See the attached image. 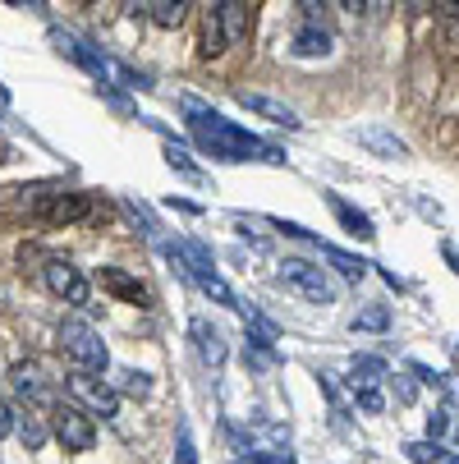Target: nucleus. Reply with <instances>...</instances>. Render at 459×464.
I'll return each instance as SVG.
<instances>
[{
    "label": "nucleus",
    "instance_id": "f257e3e1",
    "mask_svg": "<svg viewBox=\"0 0 459 464\" xmlns=\"http://www.w3.org/2000/svg\"><path fill=\"white\" fill-rule=\"evenodd\" d=\"M184 124L193 143H198L212 161H230V166H244V161H267V166H285V157L276 148H267L257 134H248V129L230 124L221 111H207L198 102H184Z\"/></svg>",
    "mask_w": 459,
    "mask_h": 464
},
{
    "label": "nucleus",
    "instance_id": "f03ea898",
    "mask_svg": "<svg viewBox=\"0 0 459 464\" xmlns=\"http://www.w3.org/2000/svg\"><path fill=\"white\" fill-rule=\"evenodd\" d=\"M161 253L175 262V272L184 276V281H193L212 304H221V308H239V299H234V290L221 281V272H216V257H212V248L207 244H198V239H179V244H161Z\"/></svg>",
    "mask_w": 459,
    "mask_h": 464
},
{
    "label": "nucleus",
    "instance_id": "7ed1b4c3",
    "mask_svg": "<svg viewBox=\"0 0 459 464\" xmlns=\"http://www.w3.org/2000/svg\"><path fill=\"white\" fill-rule=\"evenodd\" d=\"M248 28V10L244 0H207L203 10V42H198V55L203 60H216L225 55V46H234Z\"/></svg>",
    "mask_w": 459,
    "mask_h": 464
},
{
    "label": "nucleus",
    "instance_id": "20e7f679",
    "mask_svg": "<svg viewBox=\"0 0 459 464\" xmlns=\"http://www.w3.org/2000/svg\"><path fill=\"white\" fill-rule=\"evenodd\" d=\"M60 350L64 359H70L74 368H88V372H106L110 368V354H106V341H101V331L83 317H70V322H60Z\"/></svg>",
    "mask_w": 459,
    "mask_h": 464
},
{
    "label": "nucleus",
    "instance_id": "39448f33",
    "mask_svg": "<svg viewBox=\"0 0 459 464\" xmlns=\"http://www.w3.org/2000/svg\"><path fill=\"white\" fill-rule=\"evenodd\" d=\"M51 437L64 446V450H74V455H83V450H92L97 446V423H92V414L83 410V405H51Z\"/></svg>",
    "mask_w": 459,
    "mask_h": 464
},
{
    "label": "nucleus",
    "instance_id": "423d86ee",
    "mask_svg": "<svg viewBox=\"0 0 459 464\" xmlns=\"http://www.w3.org/2000/svg\"><path fill=\"white\" fill-rule=\"evenodd\" d=\"M281 285L299 290L308 304H331V299H336L331 276H326L317 262H303V257H285V262H281Z\"/></svg>",
    "mask_w": 459,
    "mask_h": 464
},
{
    "label": "nucleus",
    "instance_id": "0eeeda50",
    "mask_svg": "<svg viewBox=\"0 0 459 464\" xmlns=\"http://www.w3.org/2000/svg\"><path fill=\"white\" fill-rule=\"evenodd\" d=\"M70 391L83 401V410H88L92 419H115V410H120V391H115L110 382H101V372L74 368V372H70Z\"/></svg>",
    "mask_w": 459,
    "mask_h": 464
},
{
    "label": "nucleus",
    "instance_id": "6e6552de",
    "mask_svg": "<svg viewBox=\"0 0 459 464\" xmlns=\"http://www.w3.org/2000/svg\"><path fill=\"white\" fill-rule=\"evenodd\" d=\"M46 290L55 295V299H64L70 308H83L88 299H92V285H88V276L74 267V262H46Z\"/></svg>",
    "mask_w": 459,
    "mask_h": 464
},
{
    "label": "nucleus",
    "instance_id": "1a4fd4ad",
    "mask_svg": "<svg viewBox=\"0 0 459 464\" xmlns=\"http://www.w3.org/2000/svg\"><path fill=\"white\" fill-rule=\"evenodd\" d=\"M92 212V198L88 193H55V198H42L37 203V217L51 221V226H74Z\"/></svg>",
    "mask_w": 459,
    "mask_h": 464
},
{
    "label": "nucleus",
    "instance_id": "9d476101",
    "mask_svg": "<svg viewBox=\"0 0 459 464\" xmlns=\"http://www.w3.org/2000/svg\"><path fill=\"white\" fill-rule=\"evenodd\" d=\"M10 391L19 395V401H28V405H42L46 395H51L46 372H42L37 363H14V368H10Z\"/></svg>",
    "mask_w": 459,
    "mask_h": 464
},
{
    "label": "nucleus",
    "instance_id": "9b49d317",
    "mask_svg": "<svg viewBox=\"0 0 459 464\" xmlns=\"http://www.w3.org/2000/svg\"><path fill=\"white\" fill-rule=\"evenodd\" d=\"M290 51L299 60H326L331 55V33H326L321 24H303L294 37H290Z\"/></svg>",
    "mask_w": 459,
    "mask_h": 464
},
{
    "label": "nucleus",
    "instance_id": "f8f14e48",
    "mask_svg": "<svg viewBox=\"0 0 459 464\" xmlns=\"http://www.w3.org/2000/svg\"><path fill=\"white\" fill-rule=\"evenodd\" d=\"M188 336H193V345H198V359L207 363V368H221L225 363V341H221V331L212 326V322H193L188 326Z\"/></svg>",
    "mask_w": 459,
    "mask_h": 464
},
{
    "label": "nucleus",
    "instance_id": "ddd939ff",
    "mask_svg": "<svg viewBox=\"0 0 459 464\" xmlns=\"http://www.w3.org/2000/svg\"><path fill=\"white\" fill-rule=\"evenodd\" d=\"M97 281H101V290H110L115 299H124V304H148V285L143 281H134L129 272H120V267H101L97 272Z\"/></svg>",
    "mask_w": 459,
    "mask_h": 464
},
{
    "label": "nucleus",
    "instance_id": "4468645a",
    "mask_svg": "<svg viewBox=\"0 0 459 464\" xmlns=\"http://www.w3.org/2000/svg\"><path fill=\"white\" fill-rule=\"evenodd\" d=\"M349 139H354V143H363V148H372V152H381V157H409V143H405V139H396L390 129H377V124L354 129Z\"/></svg>",
    "mask_w": 459,
    "mask_h": 464
},
{
    "label": "nucleus",
    "instance_id": "2eb2a0df",
    "mask_svg": "<svg viewBox=\"0 0 459 464\" xmlns=\"http://www.w3.org/2000/svg\"><path fill=\"white\" fill-rule=\"evenodd\" d=\"M326 208L336 212V221H340L354 239H372V235H377V230H372V217H368V212H359V208H349L340 193H326Z\"/></svg>",
    "mask_w": 459,
    "mask_h": 464
},
{
    "label": "nucleus",
    "instance_id": "dca6fc26",
    "mask_svg": "<svg viewBox=\"0 0 459 464\" xmlns=\"http://www.w3.org/2000/svg\"><path fill=\"white\" fill-rule=\"evenodd\" d=\"M239 106H244V111H253V115H267V120H276V124H285V129H303V124H299V115H294L290 106L272 102V97H257V92H244V97H239Z\"/></svg>",
    "mask_w": 459,
    "mask_h": 464
},
{
    "label": "nucleus",
    "instance_id": "f3484780",
    "mask_svg": "<svg viewBox=\"0 0 459 464\" xmlns=\"http://www.w3.org/2000/svg\"><path fill=\"white\" fill-rule=\"evenodd\" d=\"M14 437H19L28 450H42V446L51 441V428H46V419H37L33 410H24V414H14Z\"/></svg>",
    "mask_w": 459,
    "mask_h": 464
},
{
    "label": "nucleus",
    "instance_id": "a211bd4d",
    "mask_svg": "<svg viewBox=\"0 0 459 464\" xmlns=\"http://www.w3.org/2000/svg\"><path fill=\"white\" fill-rule=\"evenodd\" d=\"M321 257H326V262H331V267H336V272H340L345 281H354V285H359V281H363V276L372 272V267H368V262H363V257H354V253H345V248H331V244H326V248H321Z\"/></svg>",
    "mask_w": 459,
    "mask_h": 464
},
{
    "label": "nucleus",
    "instance_id": "6ab92c4d",
    "mask_svg": "<svg viewBox=\"0 0 459 464\" xmlns=\"http://www.w3.org/2000/svg\"><path fill=\"white\" fill-rule=\"evenodd\" d=\"M276 341H267V336H253L248 331V341H244V363L248 368H276L281 363V350H272Z\"/></svg>",
    "mask_w": 459,
    "mask_h": 464
},
{
    "label": "nucleus",
    "instance_id": "aec40b11",
    "mask_svg": "<svg viewBox=\"0 0 459 464\" xmlns=\"http://www.w3.org/2000/svg\"><path fill=\"white\" fill-rule=\"evenodd\" d=\"M120 395H134V401H148L152 395V377L139 372V368H115V382H110Z\"/></svg>",
    "mask_w": 459,
    "mask_h": 464
},
{
    "label": "nucleus",
    "instance_id": "412c9836",
    "mask_svg": "<svg viewBox=\"0 0 459 464\" xmlns=\"http://www.w3.org/2000/svg\"><path fill=\"white\" fill-rule=\"evenodd\" d=\"M188 10H193V0H152V5H148L157 28H179L188 19Z\"/></svg>",
    "mask_w": 459,
    "mask_h": 464
},
{
    "label": "nucleus",
    "instance_id": "4be33fe9",
    "mask_svg": "<svg viewBox=\"0 0 459 464\" xmlns=\"http://www.w3.org/2000/svg\"><path fill=\"white\" fill-rule=\"evenodd\" d=\"M386 363L381 359H372V354H359L354 359V386H377V382H386Z\"/></svg>",
    "mask_w": 459,
    "mask_h": 464
},
{
    "label": "nucleus",
    "instance_id": "5701e85b",
    "mask_svg": "<svg viewBox=\"0 0 459 464\" xmlns=\"http://www.w3.org/2000/svg\"><path fill=\"white\" fill-rule=\"evenodd\" d=\"M405 455H409L414 464H445V459H450V455H445V446H441V441H432V437H427V441H409V446H405Z\"/></svg>",
    "mask_w": 459,
    "mask_h": 464
},
{
    "label": "nucleus",
    "instance_id": "b1692460",
    "mask_svg": "<svg viewBox=\"0 0 459 464\" xmlns=\"http://www.w3.org/2000/svg\"><path fill=\"white\" fill-rule=\"evenodd\" d=\"M349 326H354V331H386V326H390V308L372 304V308L354 313V317H349Z\"/></svg>",
    "mask_w": 459,
    "mask_h": 464
},
{
    "label": "nucleus",
    "instance_id": "393cba45",
    "mask_svg": "<svg viewBox=\"0 0 459 464\" xmlns=\"http://www.w3.org/2000/svg\"><path fill=\"white\" fill-rule=\"evenodd\" d=\"M244 313V322H248V331H253V336H267V341H281V326L272 322V317H262L257 308H239Z\"/></svg>",
    "mask_w": 459,
    "mask_h": 464
},
{
    "label": "nucleus",
    "instance_id": "a878e982",
    "mask_svg": "<svg viewBox=\"0 0 459 464\" xmlns=\"http://www.w3.org/2000/svg\"><path fill=\"white\" fill-rule=\"evenodd\" d=\"M166 161H170L175 170H184L188 179H203V175H198V166H193V157H188L184 148H175V143H166Z\"/></svg>",
    "mask_w": 459,
    "mask_h": 464
},
{
    "label": "nucleus",
    "instance_id": "bb28decb",
    "mask_svg": "<svg viewBox=\"0 0 459 464\" xmlns=\"http://www.w3.org/2000/svg\"><path fill=\"white\" fill-rule=\"evenodd\" d=\"M354 405L368 410V414H381L386 401H381V391H377V386H354Z\"/></svg>",
    "mask_w": 459,
    "mask_h": 464
},
{
    "label": "nucleus",
    "instance_id": "cd10ccee",
    "mask_svg": "<svg viewBox=\"0 0 459 464\" xmlns=\"http://www.w3.org/2000/svg\"><path fill=\"white\" fill-rule=\"evenodd\" d=\"M175 464H198V450H193V432H188V423H179V450H175Z\"/></svg>",
    "mask_w": 459,
    "mask_h": 464
},
{
    "label": "nucleus",
    "instance_id": "c85d7f7f",
    "mask_svg": "<svg viewBox=\"0 0 459 464\" xmlns=\"http://www.w3.org/2000/svg\"><path fill=\"white\" fill-rule=\"evenodd\" d=\"M294 5H299L303 24H321V14H326V0H294Z\"/></svg>",
    "mask_w": 459,
    "mask_h": 464
},
{
    "label": "nucleus",
    "instance_id": "c756f323",
    "mask_svg": "<svg viewBox=\"0 0 459 464\" xmlns=\"http://www.w3.org/2000/svg\"><path fill=\"white\" fill-rule=\"evenodd\" d=\"M445 428H450V419H445V410H436V414H432V419H427V437H432V441H436V437H441V432H445Z\"/></svg>",
    "mask_w": 459,
    "mask_h": 464
},
{
    "label": "nucleus",
    "instance_id": "7c9ffc66",
    "mask_svg": "<svg viewBox=\"0 0 459 464\" xmlns=\"http://www.w3.org/2000/svg\"><path fill=\"white\" fill-rule=\"evenodd\" d=\"M276 230H285L290 239H317L312 230H303V226H294V221H276Z\"/></svg>",
    "mask_w": 459,
    "mask_h": 464
},
{
    "label": "nucleus",
    "instance_id": "2f4dec72",
    "mask_svg": "<svg viewBox=\"0 0 459 464\" xmlns=\"http://www.w3.org/2000/svg\"><path fill=\"white\" fill-rule=\"evenodd\" d=\"M10 432H14V410L0 401V437H10Z\"/></svg>",
    "mask_w": 459,
    "mask_h": 464
},
{
    "label": "nucleus",
    "instance_id": "473e14b6",
    "mask_svg": "<svg viewBox=\"0 0 459 464\" xmlns=\"http://www.w3.org/2000/svg\"><path fill=\"white\" fill-rule=\"evenodd\" d=\"M436 5H441V14H445V19L459 28V0H436Z\"/></svg>",
    "mask_w": 459,
    "mask_h": 464
},
{
    "label": "nucleus",
    "instance_id": "72a5a7b5",
    "mask_svg": "<svg viewBox=\"0 0 459 464\" xmlns=\"http://www.w3.org/2000/svg\"><path fill=\"white\" fill-rule=\"evenodd\" d=\"M170 208H179V212H188V217L203 212V203H188V198H170Z\"/></svg>",
    "mask_w": 459,
    "mask_h": 464
},
{
    "label": "nucleus",
    "instance_id": "f704fd0d",
    "mask_svg": "<svg viewBox=\"0 0 459 464\" xmlns=\"http://www.w3.org/2000/svg\"><path fill=\"white\" fill-rule=\"evenodd\" d=\"M340 10L359 19V14H368V0H340Z\"/></svg>",
    "mask_w": 459,
    "mask_h": 464
},
{
    "label": "nucleus",
    "instance_id": "c9c22d12",
    "mask_svg": "<svg viewBox=\"0 0 459 464\" xmlns=\"http://www.w3.org/2000/svg\"><path fill=\"white\" fill-rule=\"evenodd\" d=\"M441 257L450 262V267H454V276H459V248H454V244H441Z\"/></svg>",
    "mask_w": 459,
    "mask_h": 464
},
{
    "label": "nucleus",
    "instance_id": "e433bc0d",
    "mask_svg": "<svg viewBox=\"0 0 459 464\" xmlns=\"http://www.w3.org/2000/svg\"><path fill=\"white\" fill-rule=\"evenodd\" d=\"M148 5H152V0H124V10H129V14H134V19H139V14H143Z\"/></svg>",
    "mask_w": 459,
    "mask_h": 464
},
{
    "label": "nucleus",
    "instance_id": "4c0bfd02",
    "mask_svg": "<svg viewBox=\"0 0 459 464\" xmlns=\"http://www.w3.org/2000/svg\"><path fill=\"white\" fill-rule=\"evenodd\" d=\"M257 5H262V0H244V10H248V14H253V10H257Z\"/></svg>",
    "mask_w": 459,
    "mask_h": 464
},
{
    "label": "nucleus",
    "instance_id": "58836bf2",
    "mask_svg": "<svg viewBox=\"0 0 459 464\" xmlns=\"http://www.w3.org/2000/svg\"><path fill=\"white\" fill-rule=\"evenodd\" d=\"M445 464H459V455H450V459H445Z\"/></svg>",
    "mask_w": 459,
    "mask_h": 464
},
{
    "label": "nucleus",
    "instance_id": "ea45409f",
    "mask_svg": "<svg viewBox=\"0 0 459 464\" xmlns=\"http://www.w3.org/2000/svg\"><path fill=\"white\" fill-rule=\"evenodd\" d=\"M10 5H28V0H10Z\"/></svg>",
    "mask_w": 459,
    "mask_h": 464
},
{
    "label": "nucleus",
    "instance_id": "a19ab883",
    "mask_svg": "<svg viewBox=\"0 0 459 464\" xmlns=\"http://www.w3.org/2000/svg\"><path fill=\"white\" fill-rule=\"evenodd\" d=\"M454 446H459V428H454Z\"/></svg>",
    "mask_w": 459,
    "mask_h": 464
},
{
    "label": "nucleus",
    "instance_id": "79ce46f5",
    "mask_svg": "<svg viewBox=\"0 0 459 464\" xmlns=\"http://www.w3.org/2000/svg\"><path fill=\"white\" fill-rule=\"evenodd\" d=\"M239 464H253V459H239Z\"/></svg>",
    "mask_w": 459,
    "mask_h": 464
},
{
    "label": "nucleus",
    "instance_id": "37998d69",
    "mask_svg": "<svg viewBox=\"0 0 459 464\" xmlns=\"http://www.w3.org/2000/svg\"><path fill=\"white\" fill-rule=\"evenodd\" d=\"M88 5H92V0H88Z\"/></svg>",
    "mask_w": 459,
    "mask_h": 464
}]
</instances>
